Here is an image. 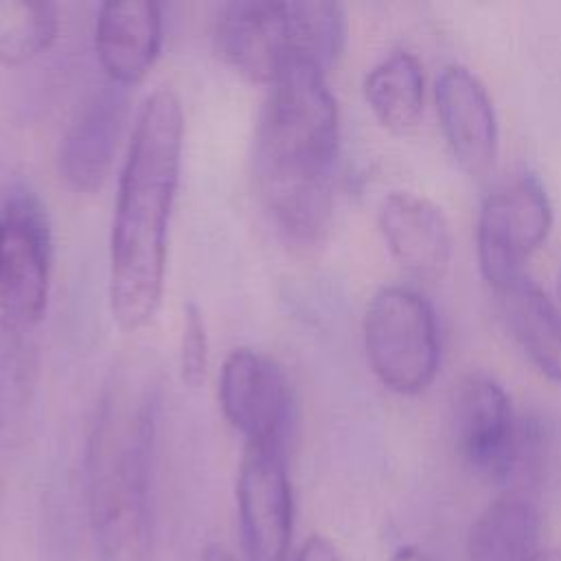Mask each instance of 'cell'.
<instances>
[{
    "mask_svg": "<svg viewBox=\"0 0 561 561\" xmlns=\"http://www.w3.org/2000/svg\"><path fill=\"white\" fill-rule=\"evenodd\" d=\"M377 226L397 265L419 280H438L451 261V230L445 213L410 191L388 193L377 210Z\"/></svg>",
    "mask_w": 561,
    "mask_h": 561,
    "instance_id": "obj_12",
    "label": "cell"
},
{
    "mask_svg": "<svg viewBox=\"0 0 561 561\" xmlns=\"http://www.w3.org/2000/svg\"><path fill=\"white\" fill-rule=\"evenodd\" d=\"M208 368V335L204 313L195 302H186L182 311L180 337V377L188 388L204 383Z\"/></svg>",
    "mask_w": 561,
    "mask_h": 561,
    "instance_id": "obj_20",
    "label": "cell"
},
{
    "mask_svg": "<svg viewBox=\"0 0 561 561\" xmlns=\"http://www.w3.org/2000/svg\"><path fill=\"white\" fill-rule=\"evenodd\" d=\"M552 228V204L541 180L519 171L484 197L476 224L478 265L497 289L524 276V263L543 245Z\"/></svg>",
    "mask_w": 561,
    "mask_h": 561,
    "instance_id": "obj_6",
    "label": "cell"
},
{
    "mask_svg": "<svg viewBox=\"0 0 561 561\" xmlns=\"http://www.w3.org/2000/svg\"><path fill=\"white\" fill-rule=\"evenodd\" d=\"M199 561H234L221 546H208L204 552H202V559Z\"/></svg>",
    "mask_w": 561,
    "mask_h": 561,
    "instance_id": "obj_23",
    "label": "cell"
},
{
    "mask_svg": "<svg viewBox=\"0 0 561 561\" xmlns=\"http://www.w3.org/2000/svg\"><path fill=\"white\" fill-rule=\"evenodd\" d=\"M217 397L226 421L245 438V447H285L294 397L276 359L252 348H234L221 364Z\"/></svg>",
    "mask_w": 561,
    "mask_h": 561,
    "instance_id": "obj_9",
    "label": "cell"
},
{
    "mask_svg": "<svg viewBox=\"0 0 561 561\" xmlns=\"http://www.w3.org/2000/svg\"><path fill=\"white\" fill-rule=\"evenodd\" d=\"M364 99L392 134H410L423 114L425 75L421 61L410 50H392L375 64L364 79Z\"/></svg>",
    "mask_w": 561,
    "mask_h": 561,
    "instance_id": "obj_17",
    "label": "cell"
},
{
    "mask_svg": "<svg viewBox=\"0 0 561 561\" xmlns=\"http://www.w3.org/2000/svg\"><path fill=\"white\" fill-rule=\"evenodd\" d=\"M182 145V103L171 88H160L138 112L110 234V311L123 331L147 327L162 300Z\"/></svg>",
    "mask_w": 561,
    "mask_h": 561,
    "instance_id": "obj_1",
    "label": "cell"
},
{
    "mask_svg": "<svg viewBox=\"0 0 561 561\" xmlns=\"http://www.w3.org/2000/svg\"><path fill=\"white\" fill-rule=\"evenodd\" d=\"M37 381V348L31 327L0 318V438L18 430L31 410Z\"/></svg>",
    "mask_w": 561,
    "mask_h": 561,
    "instance_id": "obj_18",
    "label": "cell"
},
{
    "mask_svg": "<svg viewBox=\"0 0 561 561\" xmlns=\"http://www.w3.org/2000/svg\"><path fill=\"white\" fill-rule=\"evenodd\" d=\"M59 28L50 2L0 0V64H24L44 53Z\"/></svg>",
    "mask_w": 561,
    "mask_h": 561,
    "instance_id": "obj_19",
    "label": "cell"
},
{
    "mask_svg": "<svg viewBox=\"0 0 561 561\" xmlns=\"http://www.w3.org/2000/svg\"><path fill=\"white\" fill-rule=\"evenodd\" d=\"M162 44L160 7L151 0L105 2L99 7L94 50L110 83L129 88L147 77Z\"/></svg>",
    "mask_w": 561,
    "mask_h": 561,
    "instance_id": "obj_13",
    "label": "cell"
},
{
    "mask_svg": "<svg viewBox=\"0 0 561 561\" xmlns=\"http://www.w3.org/2000/svg\"><path fill=\"white\" fill-rule=\"evenodd\" d=\"M294 561H344L333 541L322 535H311L294 557Z\"/></svg>",
    "mask_w": 561,
    "mask_h": 561,
    "instance_id": "obj_21",
    "label": "cell"
},
{
    "mask_svg": "<svg viewBox=\"0 0 561 561\" xmlns=\"http://www.w3.org/2000/svg\"><path fill=\"white\" fill-rule=\"evenodd\" d=\"M151 362L121 364L103 388L85 451V502L99 561H153Z\"/></svg>",
    "mask_w": 561,
    "mask_h": 561,
    "instance_id": "obj_3",
    "label": "cell"
},
{
    "mask_svg": "<svg viewBox=\"0 0 561 561\" xmlns=\"http://www.w3.org/2000/svg\"><path fill=\"white\" fill-rule=\"evenodd\" d=\"M340 114L324 72L296 66L270 85L254 134V186L291 241H320L333 217Z\"/></svg>",
    "mask_w": 561,
    "mask_h": 561,
    "instance_id": "obj_2",
    "label": "cell"
},
{
    "mask_svg": "<svg viewBox=\"0 0 561 561\" xmlns=\"http://www.w3.org/2000/svg\"><path fill=\"white\" fill-rule=\"evenodd\" d=\"M344 42V7L329 0H237L224 4L215 20L219 57L267 88L296 66L327 72Z\"/></svg>",
    "mask_w": 561,
    "mask_h": 561,
    "instance_id": "obj_4",
    "label": "cell"
},
{
    "mask_svg": "<svg viewBox=\"0 0 561 561\" xmlns=\"http://www.w3.org/2000/svg\"><path fill=\"white\" fill-rule=\"evenodd\" d=\"M467 561H557L543 537L535 502L508 491L491 502L473 522Z\"/></svg>",
    "mask_w": 561,
    "mask_h": 561,
    "instance_id": "obj_15",
    "label": "cell"
},
{
    "mask_svg": "<svg viewBox=\"0 0 561 561\" xmlns=\"http://www.w3.org/2000/svg\"><path fill=\"white\" fill-rule=\"evenodd\" d=\"M390 561H432L423 550L414 548V546H401Z\"/></svg>",
    "mask_w": 561,
    "mask_h": 561,
    "instance_id": "obj_22",
    "label": "cell"
},
{
    "mask_svg": "<svg viewBox=\"0 0 561 561\" xmlns=\"http://www.w3.org/2000/svg\"><path fill=\"white\" fill-rule=\"evenodd\" d=\"M493 291L519 351L541 375L561 383V311L526 274Z\"/></svg>",
    "mask_w": 561,
    "mask_h": 561,
    "instance_id": "obj_16",
    "label": "cell"
},
{
    "mask_svg": "<svg viewBox=\"0 0 561 561\" xmlns=\"http://www.w3.org/2000/svg\"><path fill=\"white\" fill-rule=\"evenodd\" d=\"M436 114L443 136L471 178L491 173L497 158V116L484 83L465 66L451 64L440 70L434 85Z\"/></svg>",
    "mask_w": 561,
    "mask_h": 561,
    "instance_id": "obj_11",
    "label": "cell"
},
{
    "mask_svg": "<svg viewBox=\"0 0 561 561\" xmlns=\"http://www.w3.org/2000/svg\"><path fill=\"white\" fill-rule=\"evenodd\" d=\"M237 506L248 561H287L294 530V500L283 449L245 447Z\"/></svg>",
    "mask_w": 561,
    "mask_h": 561,
    "instance_id": "obj_10",
    "label": "cell"
},
{
    "mask_svg": "<svg viewBox=\"0 0 561 561\" xmlns=\"http://www.w3.org/2000/svg\"><path fill=\"white\" fill-rule=\"evenodd\" d=\"M127 88L110 83L79 112L59 147V173L79 193H94L105 182L121 138Z\"/></svg>",
    "mask_w": 561,
    "mask_h": 561,
    "instance_id": "obj_14",
    "label": "cell"
},
{
    "mask_svg": "<svg viewBox=\"0 0 561 561\" xmlns=\"http://www.w3.org/2000/svg\"><path fill=\"white\" fill-rule=\"evenodd\" d=\"M451 436L462 462L482 480L515 484L522 465L524 419L504 388L482 373H469L451 392Z\"/></svg>",
    "mask_w": 561,
    "mask_h": 561,
    "instance_id": "obj_7",
    "label": "cell"
},
{
    "mask_svg": "<svg viewBox=\"0 0 561 561\" xmlns=\"http://www.w3.org/2000/svg\"><path fill=\"white\" fill-rule=\"evenodd\" d=\"M364 351L375 377L403 397L432 386L440 366V329L430 300L412 287H381L364 313Z\"/></svg>",
    "mask_w": 561,
    "mask_h": 561,
    "instance_id": "obj_5",
    "label": "cell"
},
{
    "mask_svg": "<svg viewBox=\"0 0 561 561\" xmlns=\"http://www.w3.org/2000/svg\"><path fill=\"white\" fill-rule=\"evenodd\" d=\"M53 237L39 199L13 191L0 206V313L22 327L42 320L50 287Z\"/></svg>",
    "mask_w": 561,
    "mask_h": 561,
    "instance_id": "obj_8",
    "label": "cell"
}]
</instances>
